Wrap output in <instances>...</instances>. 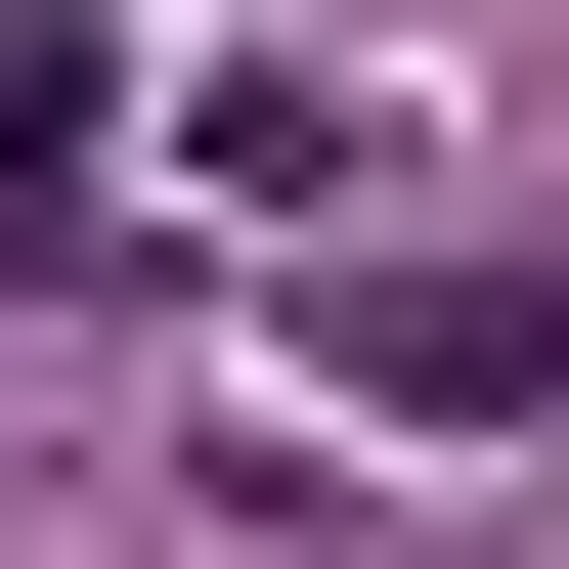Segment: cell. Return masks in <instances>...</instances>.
Listing matches in <instances>:
<instances>
[{
  "instance_id": "1",
  "label": "cell",
  "mask_w": 569,
  "mask_h": 569,
  "mask_svg": "<svg viewBox=\"0 0 569 569\" xmlns=\"http://www.w3.org/2000/svg\"><path fill=\"white\" fill-rule=\"evenodd\" d=\"M307 395L351 438H526L569 395V263H307Z\"/></svg>"
},
{
  "instance_id": "2",
  "label": "cell",
  "mask_w": 569,
  "mask_h": 569,
  "mask_svg": "<svg viewBox=\"0 0 569 569\" xmlns=\"http://www.w3.org/2000/svg\"><path fill=\"white\" fill-rule=\"evenodd\" d=\"M88 132H132V44H88V0H0V219H88Z\"/></svg>"
}]
</instances>
